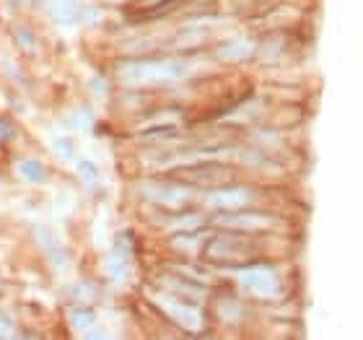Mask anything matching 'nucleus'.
<instances>
[{"instance_id": "1", "label": "nucleus", "mask_w": 363, "mask_h": 340, "mask_svg": "<svg viewBox=\"0 0 363 340\" xmlns=\"http://www.w3.org/2000/svg\"><path fill=\"white\" fill-rule=\"evenodd\" d=\"M125 78L130 81H156V78H172V65H125Z\"/></svg>"}, {"instance_id": "2", "label": "nucleus", "mask_w": 363, "mask_h": 340, "mask_svg": "<svg viewBox=\"0 0 363 340\" xmlns=\"http://www.w3.org/2000/svg\"><path fill=\"white\" fill-rule=\"evenodd\" d=\"M47 11L57 23H73L78 16V0H47Z\"/></svg>"}, {"instance_id": "3", "label": "nucleus", "mask_w": 363, "mask_h": 340, "mask_svg": "<svg viewBox=\"0 0 363 340\" xmlns=\"http://www.w3.org/2000/svg\"><path fill=\"white\" fill-rule=\"evenodd\" d=\"M18 174H21L26 182H45V167L39 164L37 159H26L18 164Z\"/></svg>"}, {"instance_id": "4", "label": "nucleus", "mask_w": 363, "mask_h": 340, "mask_svg": "<svg viewBox=\"0 0 363 340\" xmlns=\"http://www.w3.org/2000/svg\"><path fill=\"white\" fill-rule=\"evenodd\" d=\"M78 174H81V180L89 185V187H94L96 185V180H99V174H96V167L91 164L89 159H81L78 161Z\"/></svg>"}, {"instance_id": "5", "label": "nucleus", "mask_w": 363, "mask_h": 340, "mask_svg": "<svg viewBox=\"0 0 363 340\" xmlns=\"http://www.w3.org/2000/svg\"><path fill=\"white\" fill-rule=\"evenodd\" d=\"M73 325L78 327V330H86V327H91L94 325V314H91V312H76V314H73Z\"/></svg>"}, {"instance_id": "6", "label": "nucleus", "mask_w": 363, "mask_h": 340, "mask_svg": "<svg viewBox=\"0 0 363 340\" xmlns=\"http://www.w3.org/2000/svg\"><path fill=\"white\" fill-rule=\"evenodd\" d=\"M55 151L62 153L65 159H73V143H70L68 138H60V141H55Z\"/></svg>"}, {"instance_id": "7", "label": "nucleus", "mask_w": 363, "mask_h": 340, "mask_svg": "<svg viewBox=\"0 0 363 340\" xmlns=\"http://www.w3.org/2000/svg\"><path fill=\"white\" fill-rule=\"evenodd\" d=\"M13 335V327H11V322H8L6 317H0V338H11Z\"/></svg>"}]
</instances>
